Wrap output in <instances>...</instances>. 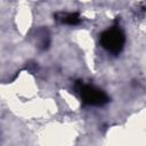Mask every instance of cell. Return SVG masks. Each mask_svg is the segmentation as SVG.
Here are the masks:
<instances>
[{"mask_svg":"<svg viewBox=\"0 0 146 146\" xmlns=\"http://www.w3.org/2000/svg\"><path fill=\"white\" fill-rule=\"evenodd\" d=\"M79 91H80L82 100L88 105L99 106V105H104L108 102L107 95L102 89H98L94 86L81 84L79 88Z\"/></svg>","mask_w":146,"mask_h":146,"instance_id":"2","label":"cell"},{"mask_svg":"<svg viewBox=\"0 0 146 146\" xmlns=\"http://www.w3.org/2000/svg\"><path fill=\"white\" fill-rule=\"evenodd\" d=\"M100 43L104 49H106L108 52L112 54H119L124 46L125 42V36L124 33L117 29V27H112L106 31H104L100 34Z\"/></svg>","mask_w":146,"mask_h":146,"instance_id":"1","label":"cell"},{"mask_svg":"<svg viewBox=\"0 0 146 146\" xmlns=\"http://www.w3.org/2000/svg\"><path fill=\"white\" fill-rule=\"evenodd\" d=\"M62 22L70 25H75L80 22V16L76 13H70V14H62Z\"/></svg>","mask_w":146,"mask_h":146,"instance_id":"3","label":"cell"}]
</instances>
